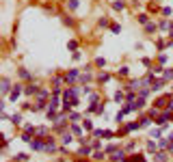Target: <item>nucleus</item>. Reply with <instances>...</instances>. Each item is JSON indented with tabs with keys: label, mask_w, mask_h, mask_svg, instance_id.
Here are the masks:
<instances>
[{
	"label": "nucleus",
	"mask_w": 173,
	"mask_h": 162,
	"mask_svg": "<svg viewBox=\"0 0 173 162\" xmlns=\"http://www.w3.org/2000/svg\"><path fill=\"white\" fill-rule=\"evenodd\" d=\"M147 80H150V89H152V93H158V91L162 89V84H164V80L154 78V72H150V74H147Z\"/></svg>",
	"instance_id": "f257e3e1"
},
{
	"label": "nucleus",
	"mask_w": 173,
	"mask_h": 162,
	"mask_svg": "<svg viewBox=\"0 0 173 162\" xmlns=\"http://www.w3.org/2000/svg\"><path fill=\"white\" fill-rule=\"evenodd\" d=\"M65 78V82L71 86V84H76V80H80V69H69V72L63 76Z\"/></svg>",
	"instance_id": "f03ea898"
},
{
	"label": "nucleus",
	"mask_w": 173,
	"mask_h": 162,
	"mask_svg": "<svg viewBox=\"0 0 173 162\" xmlns=\"http://www.w3.org/2000/svg\"><path fill=\"white\" fill-rule=\"evenodd\" d=\"M22 93H24V86H22V84H15V86L11 89V93H9V100H11V102H17V97H20Z\"/></svg>",
	"instance_id": "7ed1b4c3"
},
{
	"label": "nucleus",
	"mask_w": 173,
	"mask_h": 162,
	"mask_svg": "<svg viewBox=\"0 0 173 162\" xmlns=\"http://www.w3.org/2000/svg\"><path fill=\"white\" fill-rule=\"evenodd\" d=\"M121 160H126V149H117L115 153H110V162H121Z\"/></svg>",
	"instance_id": "20e7f679"
},
{
	"label": "nucleus",
	"mask_w": 173,
	"mask_h": 162,
	"mask_svg": "<svg viewBox=\"0 0 173 162\" xmlns=\"http://www.w3.org/2000/svg\"><path fill=\"white\" fill-rule=\"evenodd\" d=\"M93 136H102V138H113V136H115V132H110V130H93Z\"/></svg>",
	"instance_id": "39448f33"
},
{
	"label": "nucleus",
	"mask_w": 173,
	"mask_h": 162,
	"mask_svg": "<svg viewBox=\"0 0 173 162\" xmlns=\"http://www.w3.org/2000/svg\"><path fill=\"white\" fill-rule=\"evenodd\" d=\"M93 153V145H80V149H78V156H91Z\"/></svg>",
	"instance_id": "423d86ee"
},
{
	"label": "nucleus",
	"mask_w": 173,
	"mask_h": 162,
	"mask_svg": "<svg viewBox=\"0 0 173 162\" xmlns=\"http://www.w3.org/2000/svg\"><path fill=\"white\" fill-rule=\"evenodd\" d=\"M11 80L9 78H2V86H0V91H2V95H7V93H11Z\"/></svg>",
	"instance_id": "0eeeda50"
},
{
	"label": "nucleus",
	"mask_w": 173,
	"mask_h": 162,
	"mask_svg": "<svg viewBox=\"0 0 173 162\" xmlns=\"http://www.w3.org/2000/svg\"><path fill=\"white\" fill-rule=\"evenodd\" d=\"M71 134H74V132H63V134H61V143H63L65 147L74 141V136H71Z\"/></svg>",
	"instance_id": "6e6552de"
},
{
	"label": "nucleus",
	"mask_w": 173,
	"mask_h": 162,
	"mask_svg": "<svg viewBox=\"0 0 173 162\" xmlns=\"http://www.w3.org/2000/svg\"><path fill=\"white\" fill-rule=\"evenodd\" d=\"M24 93H26V95H37L39 93V86L37 84H28V86H24Z\"/></svg>",
	"instance_id": "1a4fd4ad"
},
{
	"label": "nucleus",
	"mask_w": 173,
	"mask_h": 162,
	"mask_svg": "<svg viewBox=\"0 0 173 162\" xmlns=\"http://www.w3.org/2000/svg\"><path fill=\"white\" fill-rule=\"evenodd\" d=\"M54 149H56V145H54V141H52V138H50V136H48V138H45V149H43V151H48V153H50V151H54Z\"/></svg>",
	"instance_id": "9d476101"
},
{
	"label": "nucleus",
	"mask_w": 173,
	"mask_h": 162,
	"mask_svg": "<svg viewBox=\"0 0 173 162\" xmlns=\"http://www.w3.org/2000/svg\"><path fill=\"white\" fill-rule=\"evenodd\" d=\"M89 69H91V67H87V72H85V74H80V82H82V84L91 82V78H93V76H91V72H89Z\"/></svg>",
	"instance_id": "9b49d317"
},
{
	"label": "nucleus",
	"mask_w": 173,
	"mask_h": 162,
	"mask_svg": "<svg viewBox=\"0 0 173 162\" xmlns=\"http://www.w3.org/2000/svg\"><path fill=\"white\" fill-rule=\"evenodd\" d=\"M154 156H156V158H154V162H167V160H169V156H167L164 151H156Z\"/></svg>",
	"instance_id": "f8f14e48"
},
{
	"label": "nucleus",
	"mask_w": 173,
	"mask_h": 162,
	"mask_svg": "<svg viewBox=\"0 0 173 162\" xmlns=\"http://www.w3.org/2000/svg\"><path fill=\"white\" fill-rule=\"evenodd\" d=\"M113 100H115L117 104H123V102H126V95H123V91H117V93L113 95Z\"/></svg>",
	"instance_id": "ddd939ff"
},
{
	"label": "nucleus",
	"mask_w": 173,
	"mask_h": 162,
	"mask_svg": "<svg viewBox=\"0 0 173 162\" xmlns=\"http://www.w3.org/2000/svg\"><path fill=\"white\" fill-rule=\"evenodd\" d=\"M156 30H158V26L154 24V22H147V24H145V33L152 35V33H156Z\"/></svg>",
	"instance_id": "4468645a"
},
{
	"label": "nucleus",
	"mask_w": 173,
	"mask_h": 162,
	"mask_svg": "<svg viewBox=\"0 0 173 162\" xmlns=\"http://www.w3.org/2000/svg\"><path fill=\"white\" fill-rule=\"evenodd\" d=\"M48 97H50V91H48V89H39L37 100H48Z\"/></svg>",
	"instance_id": "2eb2a0df"
},
{
	"label": "nucleus",
	"mask_w": 173,
	"mask_h": 162,
	"mask_svg": "<svg viewBox=\"0 0 173 162\" xmlns=\"http://www.w3.org/2000/svg\"><path fill=\"white\" fill-rule=\"evenodd\" d=\"M113 9H115V11H123V9H126V2H123V0H115V2H113Z\"/></svg>",
	"instance_id": "dca6fc26"
},
{
	"label": "nucleus",
	"mask_w": 173,
	"mask_h": 162,
	"mask_svg": "<svg viewBox=\"0 0 173 162\" xmlns=\"http://www.w3.org/2000/svg\"><path fill=\"white\" fill-rule=\"evenodd\" d=\"M63 82H65V78H61V76H54V78H52V89H59Z\"/></svg>",
	"instance_id": "f3484780"
},
{
	"label": "nucleus",
	"mask_w": 173,
	"mask_h": 162,
	"mask_svg": "<svg viewBox=\"0 0 173 162\" xmlns=\"http://www.w3.org/2000/svg\"><path fill=\"white\" fill-rule=\"evenodd\" d=\"M59 106H61V102H59V95H52V97H50V108H52V110H56Z\"/></svg>",
	"instance_id": "a211bd4d"
},
{
	"label": "nucleus",
	"mask_w": 173,
	"mask_h": 162,
	"mask_svg": "<svg viewBox=\"0 0 173 162\" xmlns=\"http://www.w3.org/2000/svg\"><path fill=\"white\" fill-rule=\"evenodd\" d=\"M71 132H74V134H76L78 138H82V128H80L78 123H71Z\"/></svg>",
	"instance_id": "6ab92c4d"
},
{
	"label": "nucleus",
	"mask_w": 173,
	"mask_h": 162,
	"mask_svg": "<svg viewBox=\"0 0 173 162\" xmlns=\"http://www.w3.org/2000/svg\"><path fill=\"white\" fill-rule=\"evenodd\" d=\"M80 7V0H67V9H71V11H76Z\"/></svg>",
	"instance_id": "aec40b11"
},
{
	"label": "nucleus",
	"mask_w": 173,
	"mask_h": 162,
	"mask_svg": "<svg viewBox=\"0 0 173 162\" xmlns=\"http://www.w3.org/2000/svg\"><path fill=\"white\" fill-rule=\"evenodd\" d=\"M162 80H164V82L173 80V69H164V72H162Z\"/></svg>",
	"instance_id": "412c9836"
},
{
	"label": "nucleus",
	"mask_w": 173,
	"mask_h": 162,
	"mask_svg": "<svg viewBox=\"0 0 173 162\" xmlns=\"http://www.w3.org/2000/svg\"><path fill=\"white\" fill-rule=\"evenodd\" d=\"M20 78H22V80H31L33 76H31L28 69H24V67H22V69H20Z\"/></svg>",
	"instance_id": "4be33fe9"
},
{
	"label": "nucleus",
	"mask_w": 173,
	"mask_h": 162,
	"mask_svg": "<svg viewBox=\"0 0 173 162\" xmlns=\"http://www.w3.org/2000/svg\"><path fill=\"white\" fill-rule=\"evenodd\" d=\"M11 123H13V125H20V123H22V114H20V112L11 114Z\"/></svg>",
	"instance_id": "5701e85b"
},
{
	"label": "nucleus",
	"mask_w": 173,
	"mask_h": 162,
	"mask_svg": "<svg viewBox=\"0 0 173 162\" xmlns=\"http://www.w3.org/2000/svg\"><path fill=\"white\" fill-rule=\"evenodd\" d=\"M139 123H141V128H150L152 125V117H141Z\"/></svg>",
	"instance_id": "b1692460"
},
{
	"label": "nucleus",
	"mask_w": 173,
	"mask_h": 162,
	"mask_svg": "<svg viewBox=\"0 0 173 162\" xmlns=\"http://www.w3.org/2000/svg\"><path fill=\"white\" fill-rule=\"evenodd\" d=\"M104 156H106V151H102V149H95L93 151V160H104Z\"/></svg>",
	"instance_id": "393cba45"
},
{
	"label": "nucleus",
	"mask_w": 173,
	"mask_h": 162,
	"mask_svg": "<svg viewBox=\"0 0 173 162\" xmlns=\"http://www.w3.org/2000/svg\"><path fill=\"white\" fill-rule=\"evenodd\" d=\"M130 160H132V162H145V156H141V153H132Z\"/></svg>",
	"instance_id": "a878e982"
},
{
	"label": "nucleus",
	"mask_w": 173,
	"mask_h": 162,
	"mask_svg": "<svg viewBox=\"0 0 173 162\" xmlns=\"http://www.w3.org/2000/svg\"><path fill=\"white\" fill-rule=\"evenodd\" d=\"M119 76H123V78H126L128 74H130V67H126V65H123V67H119V72H117Z\"/></svg>",
	"instance_id": "bb28decb"
},
{
	"label": "nucleus",
	"mask_w": 173,
	"mask_h": 162,
	"mask_svg": "<svg viewBox=\"0 0 173 162\" xmlns=\"http://www.w3.org/2000/svg\"><path fill=\"white\" fill-rule=\"evenodd\" d=\"M169 26H171V24H169V19H167V17L160 19V24H158V28H162V30H169Z\"/></svg>",
	"instance_id": "cd10ccee"
},
{
	"label": "nucleus",
	"mask_w": 173,
	"mask_h": 162,
	"mask_svg": "<svg viewBox=\"0 0 173 162\" xmlns=\"http://www.w3.org/2000/svg\"><path fill=\"white\" fill-rule=\"evenodd\" d=\"M24 132H28V134H37V128L31 125V123H26V125H24Z\"/></svg>",
	"instance_id": "c85d7f7f"
},
{
	"label": "nucleus",
	"mask_w": 173,
	"mask_h": 162,
	"mask_svg": "<svg viewBox=\"0 0 173 162\" xmlns=\"http://www.w3.org/2000/svg\"><path fill=\"white\" fill-rule=\"evenodd\" d=\"M97 80H100V82H108V80H110V74H106V72H102L100 76H97Z\"/></svg>",
	"instance_id": "c756f323"
},
{
	"label": "nucleus",
	"mask_w": 173,
	"mask_h": 162,
	"mask_svg": "<svg viewBox=\"0 0 173 162\" xmlns=\"http://www.w3.org/2000/svg\"><path fill=\"white\" fill-rule=\"evenodd\" d=\"M136 19L141 22V24H143V26H145V24H147V22H150V15H145V13H141V15H139Z\"/></svg>",
	"instance_id": "7c9ffc66"
},
{
	"label": "nucleus",
	"mask_w": 173,
	"mask_h": 162,
	"mask_svg": "<svg viewBox=\"0 0 173 162\" xmlns=\"http://www.w3.org/2000/svg\"><path fill=\"white\" fill-rule=\"evenodd\" d=\"M82 128H85V130H93V121H91V119H85V121H82Z\"/></svg>",
	"instance_id": "2f4dec72"
},
{
	"label": "nucleus",
	"mask_w": 173,
	"mask_h": 162,
	"mask_svg": "<svg viewBox=\"0 0 173 162\" xmlns=\"http://www.w3.org/2000/svg\"><path fill=\"white\" fill-rule=\"evenodd\" d=\"M37 136H48V128H45V125L37 128Z\"/></svg>",
	"instance_id": "473e14b6"
},
{
	"label": "nucleus",
	"mask_w": 173,
	"mask_h": 162,
	"mask_svg": "<svg viewBox=\"0 0 173 162\" xmlns=\"http://www.w3.org/2000/svg\"><path fill=\"white\" fill-rule=\"evenodd\" d=\"M156 147H158V145H156L154 141H147V151H154V153H156Z\"/></svg>",
	"instance_id": "72a5a7b5"
},
{
	"label": "nucleus",
	"mask_w": 173,
	"mask_h": 162,
	"mask_svg": "<svg viewBox=\"0 0 173 162\" xmlns=\"http://www.w3.org/2000/svg\"><path fill=\"white\" fill-rule=\"evenodd\" d=\"M123 114H126V112H123V110H119V112H117V117H115V121H117L119 125L123 123Z\"/></svg>",
	"instance_id": "f704fd0d"
},
{
	"label": "nucleus",
	"mask_w": 173,
	"mask_h": 162,
	"mask_svg": "<svg viewBox=\"0 0 173 162\" xmlns=\"http://www.w3.org/2000/svg\"><path fill=\"white\" fill-rule=\"evenodd\" d=\"M67 48H69V50H74V52H76V50H78V43H76V41L71 39V41H67Z\"/></svg>",
	"instance_id": "c9c22d12"
},
{
	"label": "nucleus",
	"mask_w": 173,
	"mask_h": 162,
	"mask_svg": "<svg viewBox=\"0 0 173 162\" xmlns=\"http://www.w3.org/2000/svg\"><path fill=\"white\" fill-rule=\"evenodd\" d=\"M69 119H71V123H78V121H80V114H78V112H71Z\"/></svg>",
	"instance_id": "e433bc0d"
},
{
	"label": "nucleus",
	"mask_w": 173,
	"mask_h": 162,
	"mask_svg": "<svg viewBox=\"0 0 173 162\" xmlns=\"http://www.w3.org/2000/svg\"><path fill=\"white\" fill-rule=\"evenodd\" d=\"M97 24H100L102 28H106L108 26V17H100V19H97Z\"/></svg>",
	"instance_id": "4c0bfd02"
},
{
	"label": "nucleus",
	"mask_w": 173,
	"mask_h": 162,
	"mask_svg": "<svg viewBox=\"0 0 173 162\" xmlns=\"http://www.w3.org/2000/svg\"><path fill=\"white\" fill-rule=\"evenodd\" d=\"M152 136H154V138H162V130L154 128V130H152Z\"/></svg>",
	"instance_id": "58836bf2"
},
{
	"label": "nucleus",
	"mask_w": 173,
	"mask_h": 162,
	"mask_svg": "<svg viewBox=\"0 0 173 162\" xmlns=\"http://www.w3.org/2000/svg\"><path fill=\"white\" fill-rule=\"evenodd\" d=\"M104 65H106V61H104L102 56H97V58H95V67H104Z\"/></svg>",
	"instance_id": "ea45409f"
},
{
	"label": "nucleus",
	"mask_w": 173,
	"mask_h": 162,
	"mask_svg": "<svg viewBox=\"0 0 173 162\" xmlns=\"http://www.w3.org/2000/svg\"><path fill=\"white\" fill-rule=\"evenodd\" d=\"M158 145H160L162 149H167V147H169V138H160V141H158Z\"/></svg>",
	"instance_id": "a19ab883"
},
{
	"label": "nucleus",
	"mask_w": 173,
	"mask_h": 162,
	"mask_svg": "<svg viewBox=\"0 0 173 162\" xmlns=\"http://www.w3.org/2000/svg\"><path fill=\"white\" fill-rule=\"evenodd\" d=\"M15 160H17V162H26V160H28V156H26V153H17V156H15Z\"/></svg>",
	"instance_id": "79ce46f5"
},
{
	"label": "nucleus",
	"mask_w": 173,
	"mask_h": 162,
	"mask_svg": "<svg viewBox=\"0 0 173 162\" xmlns=\"http://www.w3.org/2000/svg\"><path fill=\"white\" fill-rule=\"evenodd\" d=\"M110 33H115V35L121 33V26H119V24H110Z\"/></svg>",
	"instance_id": "37998d69"
},
{
	"label": "nucleus",
	"mask_w": 173,
	"mask_h": 162,
	"mask_svg": "<svg viewBox=\"0 0 173 162\" xmlns=\"http://www.w3.org/2000/svg\"><path fill=\"white\" fill-rule=\"evenodd\" d=\"M22 141H24V143H31L33 138H31V134H28V132H24V134H22Z\"/></svg>",
	"instance_id": "c03bdc74"
},
{
	"label": "nucleus",
	"mask_w": 173,
	"mask_h": 162,
	"mask_svg": "<svg viewBox=\"0 0 173 162\" xmlns=\"http://www.w3.org/2000/svg\"><path fill=\"white\" fill-rule=\"evenodd\" d=\"M104 151H106V153H115V151H117V145H108Z\"/></svg>",
	"instance_id": "a18cd8bd"
},
{
	"label": "nucleus",
	"mask_w": 173,
	"mask_h": 162,
	"mask_svg": "<svg viewBox=\"0 0 173 162\" xmlns=\"http://www.w3.org/2000/svg\"><path fill=\"white\" fill-rule=\"evenodd\" d=\"M158 63L164 65V63H167V54H158Z\"/></svg>",
	"instance_id": "49530a36"
},
{
	"label": "nucleus",
	"mask_w": 173,
	"mask_h": 162,
	"mask_svg": "<svg viewBox=\"0 0 173 162\" xmlns=\"http://www.w3.org/2000/svg\"><path fill=\"white\" fill-rule=\"evenodd\" d=\"M63 24H67V26H74V19H71V17H63Z\"/></svg>",
	"instance_id": "de8ad7c7"
},
{
	"label": "nucleus",
	"mask_w": 173,
	"mask_h": 162,
	"mask_svg": "<svg viewBox=\"0 0 173 162\" xmlns=\"http://www.w3.org/2000/svg\"><path fill=\"white\" fill-rule=\"evenodd\" d=\"M132 149H134V141H130V143L126 145V151H132Z\"/></svg>",
	"instance_id": "09e8293b"
},
{
	"label": "nucleus",
	"mask_w": 173,
	"mask_h": 162,
	"mask_svg": "<svg viewBox=\"0 0 173 162\" xmlns=\"http://www.w3.org/2000/svg\"><path fill=\"white\" fill-rule=\"evenodd\" d=\"M80 58H82V54H80L78 50H76V52H74V61H80Z\"/></svg>",
	"instance_id": "8fccbe9b"
},
{
	"label": "nucleus",
	"mask_w": 173,
	"mask_h": 162,
	"mask_svg": "<svg viewBox=\"0 0 173 162\" xmlns=\"http://www.w3.org/2000/svg\"><path fill=\"white\" fill-rule=\"evenodd\" d=\"M162 15H171V7H164L162 9Z\"/></svg>",
	"instance_id": "3c124183"
},
{
	"label": "nucleus",
	"mask_w": 173,
	"mask_h": 162,
	"mask_svg": "<svg viewBox=\"0 0 173 162\" xmlns=\"http://www.w3.org/2000/svg\"><path fill=\"white\" fill-rule=\"evenodd\" d=\"M167 151H169V153H173V141H169V147H167Z\"/></svg>",
	"instance_id": "603ef678"
},
{
	"label": "nucleus",
	"mask_w": 173,
	"mask_h": 162,
	"mask_svg": "<svg viewBox=\"0 0 173 162\" xmlns=\"http://www.w3.org/2000/svg\"><path fill=\"white\" fill-rule=\"evenodd\" d=\"M121 162H132V160H130V158H126V160H121Z\"/></svg>",
	"instance_id": "864d4df0"
}]
</instances>
